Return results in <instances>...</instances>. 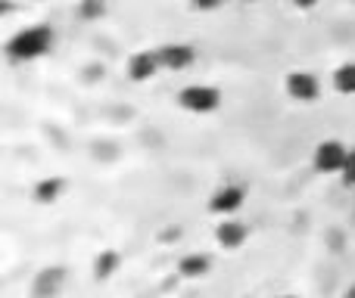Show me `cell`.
<instances>
[{
  "mask_svg": "<svg viewBox=\"0 0 355 298\" xmlns=\"http://www.w3.org/2000/svg\"><path fill=\"white\" fill-rule=\"evenodd\" d=\"M50 50H53V28L50 25H28L6 41V56L12 62H35L47 56Z\"/></svg>",
  "mask_w": 355,
  "mask_h": 298,
  "instance_id": "6da1fadb",
  "label": "cell"
},
{
  "mask_svg": "<svg viewBox=\"0 0 355 298\" xmlns=\"http://www.w3.org/2000/svg\"><path fill=\"white\" fill-rule=\"evenodd\" d=\"M178 106L193 115H212L221 109V91L212 84H187L178 91Z\"/></svg>",
  "mask_w": 355,
  "mask_h": 298,
  "instance_id": "7a4b0ae2",
  "label": "cell"
},
{
  "mask_svg": "<svg viewBox=\"0 0 355 298\" xmlns=\"http://www.w3.org/2000/svg\"><path fill=\"white\" fill-rule=\"evenodd\" d=\"M349 156H352V149L346 147L343 140H321L318 147H315L312 165H315V171H321V174H343Z\"/></svg>",
  "mask_w": 355,
  "mask_h": 298,
  "instance_id": "3957f363",
  "label": "cell"
},
{
  "mask_svg": "<svg viewBox=\"0 0 355 298\" xmlns=\"http://www.w3.org/2000/svg\"><path fill=\"white\" fill-rule=\"evenodd\" d=\"M243 202H246V189L237 187V183H225V187H218L212 193L209 212L218 214V218H234V214L243 208Z\"/></svg>",
  "mask_w": 355,
  "mask_h": 298,
  "instance_id": "277c9868",
  "label": "cell"
},
{
  "mask_svg": "<svg viewBox=\"0 0 355 298\" xmlns=\"http://www.w3.org/2000/svg\"><path fill=\"white\" fill-rule=\"evenodd\" d=\"M287 97L293 103H302V106H312L315 100L321 97V84L312 72H290L287 75Z\"/></svg>",
  "mask_w": 355,
  "mask_h": 298,
  "instance_id": "5b68a950",
  "label": "cell"
},
{
  "mask_svg": "<svg viewBox=\"0 0 355 298\" xmlns=\"http://www.w3.org/2000/svg\"><path fill=\"white\" fill-rule=\"evenodd\" d=\"M156 53H159L162 72H184L196 62V50L190 44H162L156 47Z\"/></svg>",
  "mask_w": 355,
  "mask_h": 298,
  "instance_id": "8992f818",
  "label": "cell"
},
{
  "mask_svg": "<svg viewBox=\"0 0 355 298\" xmlns=\"http://www.w3.org/2000/svg\"><path fill=\"white\" fill-rule=\"evenodd\" d=\"M162 72V62H159V53L156 50H137L131 53L128 59V78L144 84V81H153L156 75Z\"/></svg>",
  "mask_w": 355,
  "mask_h": 298,
  "instance_id": "52a82bcc",
  "label": "cell"
},
{
  "mask_svg": "<svg viewBox=\"0 0 355 298\" xmlns=\"http://www.w3.org/2000/svg\"><path fill=\"white\" fill-rule=\"evenodd\" d=\"M246 236H250V230H246V224L237 218H221V224L215 227V243L227 252H237L240 245L246 243Z\"/></svg>",
  "mask_w": 355,
  "mask_h": 298,
  "instance_id": "ba28073f",
  "label": "cell"
},
{
  "mask_svg": "<svg viewBox=\"0 0 355 298\" xmlns=\"http://www.w3.org/2000/svg\"><path fill=\"white\" fill-rule=\"evenodd\" d=\"M62 283H66V270L62 268H44L41 274L31 283V295L35 298H56L62 292Z\"/></svg>",
  "mask_w": 355,
  "mask_h": 298,
  "instance_id": "9c48e42d",
  "label": "cell"
},
{
  "mask_svg": "<svg viewBox=\"0 0 355 298\" xmlns=\"http://www.w3.org/2000/svg\"><path fill=\"white\" fill-rule=\"evenodd\" d=\"M209 270H212V258H209L206 252H190V255H184L181 261H178V274L187 277V280H200Z\"/></svg>",
  "mask_w": 355,
  "mask_h": 298,
  "instance_id": "30bf717a",
  "label": "cell"
},
{
  "mask_svg": "<svg viewBox=\"0 0 355 298\" xmlns=\"http://www.w3.org/2000/svg\"><path fill=\"white\" fill-rule=\"evenodd\" d=\"M62 189H66V180H62V177H44V180L35 183L31 196H35V202H41V205H53V202L62 196Z\"/></svg>",
  "mask_w": 355,
  "mask_h": 298,
  "instance_id": "8fae6325",
  "label": "cell"
},
{
  "mask_svg": "<svg viewBox=\"0 0 355 298\" xmlns=\"http://www.w3.org/2000/svg\"><path fill=\"white\" fill-rule=\"evenodd\" d=\"M334 91L343 93V97H355V62H343V66L334 68L331 75Z\"/></svg>",
  "mask_w": 355,
  "mask_h": 298,
  "instance_id": "7c38bea8",
  "label": "cell"
},
{
  "mask_svg": "<svg viewBox=\"0 0 355 298\" xmlns=\"http://www.w3.org/2000/svg\"><path fill=\"white\" fill-rule=\"evenodd\" d=\"M119 268V252H100L97 261H94V277L97 280H110Z\"/></svg>",
  "mask_w": 355,
  "mask_h": 298,
  "instance_id": "4fadbf2b",
  "label": "cell"
},
{
  "mask_svg": "<svg viewBox=\"0 0 355 298\" xmlns=\"http://www.w3.org/2000/svg\"><path fill=\"white\" fill-rule=\"evenodd\" d=\"M343 183L346 187H355V149H352V156H349V162H346V168H343Z\"/></svg>",
  "mask_w": 355,
  "mask_h": 298,
  "instance_id": "5bb4252c",
  "label": "cell"
},
{
  "mask_svg": "<svg viewBox=\"0 0 355 298\" xmlns=\"http://www.w3.org/2000/svg\"><path fill=\"white\" fill-rule=\"evenodd\" d=\"M225 0H193V10H218Z\"/></svg>",
  "mask_w": 355,
  "mask_h": 298,
  "instance_id": "9a60e30c",
  "label": "cell"
},
{
  "mask_svg": "<svg viewBox=\"0 0 355 298\" xmlns=\"http://www.w3.org/2000/svg\"><path fill=\"white\" fill-rule=\"evenodd\" d=\"M321 0H293V6H300V10H315Z\"/></svg>",
  "mask_w": 355,
  "mask_h": 298,
  "instance_id": "2e32d148",
  "label": "cell"
},
{
  "mask_svg": "<svg viewBox=\"0 0 355 298\" xmlns=\"http://www.w3.org/2000/svg\"><path fill=\"white\" fill-rule=\"evenodd\" d=\"M343 298H355V286H349V289H346V295Z\"/></svg>",
  "mask_w": 355,
  "mask_h": 298,
  "instance_id": "e0dca14e",
  "label": "cell"
},
{
  "mask_svg": "<svg viewBox=\"0 0 355 298\" xmlns=\"http://www.w3.org/2000/svg\"><path fill=\"white\" fill-rule=\"evenodd\" d=\"M277 298H296V295H277Z\"/></svg>",
  "mask_w": 355,
  "mask_h": 298,
  "instance_id": "ac0fdd59",
  "label": "cell"
},
{
  "mask_svg": "<svg viewBox=\"0 0 355 298\" xmlns=\"http://www.w3.org/2000/svg\"><path fill=\"white\" fill-rule=\"evenodd\" d=\"M97 3H106V0H97Z\"/></svg>",
  "mask_w": 355,
  "mask_h": 298,
  "instance_id": "d6986e66",
  "label": "cell"
}]
</instances>
